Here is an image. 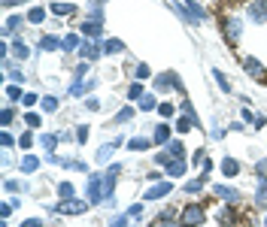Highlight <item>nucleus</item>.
<instances>
[{
	"label": "nucleus",
	"mask_w": 267,
	"mask_h": 227,
	"mask_svg": "<svg viewBox=\"0 0 267 227\" xmlns=\"http://www.w3.org/2000/svg\"><path fill=\"white\" fill-rule=\"evenodd\" d=\"M204 218H207V209L204 206H185V209H179V224L182 227H198L204 224Z\"/></svg>",
	"instance_id": "1"
},
{
	"label": "nucleus",
	"mask_w": 267,
	"mask_h": 227,
	"mask_svg": "<svg viewBox=\"0 0 267 227\" xmlns=\"http://www.w3.org/2000/svg\"><path fill=\"white\" fill-rule=\"evenodd\" d=\"M106 200V191H103V176L100 173H88V203H100Z\"/></svg>",
	"instance_id": "2"
},
{
	"label": "nucleus",
	"mask_w": 267,
	"mask_h": 227,
	"mask_svg": "<svg viewBox=\"0 0 267 227\" xmlns=\"http://www.w3.org/2000/svg\"><path fill=\"white\" fill-rule=\"evenodd\" d=\"M222 30H225V39H228V42H237L240 33H243L240 15H225V18H222Z\"/></svg>",
	"instance_id": "3"
},
{
	"label": "nucleus",
	"mask_w": 267,
	"mask_h": 227,
	"mask_svg": "<svg viewBox=\"0 0 267 227\" xmlns=\"http://www.w3.org/2000/svg\"><path fill=\"white\" fill-rule=\"evenodd\" d=\"M182 9H185V21H195V24H204L210 15H207V9L201 6V3H195V0H185L182 3Z\"/></svg>",
	"instance_id": "4"
},
{
	"label": "nucleus",
	"mask_w": 267,
	"mask_h": 227,
	"mask_svg": "<svg viewBox=\"0 0 267 227\" xmlns=\"http://www.w3.org/2000/svg\"><path fill=\"white\" fill-rule=\"evenodd\" d=\"M85 209H88V203H85V200H76V197H73V200H61V203H58V206H55L52 212H61V215H82Z\"/></svg>",
	"instance_id": "5"
},
{
	"label": "nucleus",
	"mask_w": 267,
	"mask_h": 227,
	"mask_svg": "<svg viewBox=\"0 0 267 227\" xmlns=\"http://www.w3.org/2000/svg\"><path fill=\"white\" fill-rule=\"evenodd\" d=\"M164 88H176V91H185L182 88V79L170 70V73H161V76H155V91H164Z\"/></svg>",
	"instance_id": "6"
},
{
	"label": "nucleus",
	"mask_w": 267,
	"mask_h": 227,
	"mask_svg": "<svg viewBox=\"0 0 267 227\" xmlns=\"http://www.w3.org/2000/svg\"><path fill=\"white\" fill-rule=\"evenodd\" d=\"M170 191H173V182H170V179H161V182H155L152 188H146L143 200H161V197H167Z\"/></svg>",
	"instance_id": "7"
},
{
	"label": "nucleus",
	"mask_w": 267,
	"mask_h": 227,
	"mask_svg": "<svg viewBox=\"0 0 267 227\" xmlns=\"http://www.w3.org/2000/svg\"><path fill=\"white\" fill-rule=\"evenodd\" d=\"M246 15H249L252 21L264 24V21H267V3H264V0H249V3H246Z\"/></svg>",
	"instance_id": "8"
},
{
	"label": "nucleus",
	"mask_w": 267,
	"mask_h": 227,
	"mask_svg": "<svg viewBox=\"0 0 267 227\" xmlns=\"http://www.w3.org/2000/svg\"><path fill=\"white\" fill-rule=\"evenodd\" d=\"M213 194H216V197H222L225 203H234V206L243 200V197H240V191H237V188H231V185H216V188H213Z\"/></svg>",
	"instance_id": "9"
},
{
	"label": "nucleus",
	"mask_w": 267,
	"mask_h": 227,
	"mask_svg": "<svg viewBox=\"0 0 267 227\" xmlns=\"http://www.w3.org/2000/svg\"><path fill=\"white\" fill-rule=\"evenodd\" d=\"M79 55H82V61H97L103 55V46H97L94 39H88V42L79 46Z\"/></svg>",
	"instance_id": "10"
},
{
	"label": "nucleus",
	"mask_w": 267,
	"mask_h": 227,
	"mask_svg": "<svg viewBox=\"0 0 267 227\" xmlns=\"http://www.w3.org/2000/svg\"><path fill=\"white\" fill-rule=\"evenodd\" d=\"M243 67H246V73H249L252 79H264V67H261V61H258V58L246 55V58H243Z\"/></svg>",
	"instance_id": "11"
},
{
	"label": "nucleus",
	"mask_w": 267,
	"mask_h": 227,
	"mask_svg": "<svg viewBox=\"0 0 267 227\" xmlns=\"http://www.w3.org/2000/svg\"><path fill=\"white\" fill-rule=\"evenodd\" d=\"M119 146H122V137H119V140H112V143H106V146H100L94 161H97V164H106V161L112 158V152H119Z\"/></svg>",
	"instance_id": "12"
},
{
	"label": "nucleus",
	"mask_w": 267,
	"mask_h": 227,
	"mask_svg": "<svg viewBox=\"0 0 267 227\" xmlns=\"http://www.w3.org/2000/svg\"><path fill=\"white\" fill-rule=\"evenodd\" d=\"M82 33H85V36H94V39H97V36L103 33V21H94V18H85V21H82Z\"/></svg>",
	"instance_id": "13"
},
{
	"label": "nucleus",
	"mask_w": 267,
	"mask_h": 227,
	"mask_svg": "<svg viewBox=\"0 0 267 227\" xmlns=\"http://www.w3.org/2000/svg\"><path fill=\"white\" fill-rule=\"evenodd\" d=\"M170 133H173L170 124H158L155 133H152V143H155V146H167V143H170Z\"/></svg>",
	"instance_id": "14"
},
{
	"label": "nucleus",
	"mask_w": 267,
	"mask_h": 227,
	"mask_svg": "<svg viewBox=\"0 0 267 227\" xmlns=\"http://www.w3.org/2000/svg\"><path fill=\"white\" fill-rule=\"evenodd\" d=\"M97 88V79H85V82H79V85H70V94L73 97H82V94H88V91H94Z\"/></svg>",
	"instance_id": "15"
},
{
	"label": "nucleus",
	"mask_w": 267,
	"mask_h": 227,
	"mask_svg": "<svg viewBox=\"0 0 267 227\" xmlns=\"http://www.w3.org/2000/svg\"><path fill=\"white\" fill-rule=\"evenodd\" d=\"M204 188H207V179H204V176H198V179H188V182L182 185V191H185L188 197H192V194H201Z\"/></svg>",
	"instance_id": "16"
},
{
	"label": "nucleus",
	"mask_w": 267,
	"mask_h": 227,
	"mask_svg": "<svg viewBox=\"0 0 267 227\" xmlns=\"http://www.w3.org/2000/svg\"><path fill=\"white\" fill-rule=\"evenodd\" d=\"M137 106H140V112H152V109H158V100H155L152 91H146V94L137 100Z\"/></svg>",
	"instance_id": "17"
},
{
	"label": "nucleus",
	"mask_w": 267,
	"mask_h": 227,
	"mask_svg": "<svg viewBox=\"0 0 267 227\" xmlns=\"http://www.w3.org/2000/svg\"><path fill=\"white\" fill-rule=\"evenodd\" d=\"M52 12L55 15H79V6H73V3H52Z\"/></svg>",
	"instance_id": "18"
},
{
	"label": "nucleus",
	"mask_w": 267,
	"mask_h": 227,
	"mask_svg": "<svg viewBox=\"0 0 267 227\" xmlns=\"http://www.w3.org/2000/svg\"><path fill=\"white\" fill-rule=\"evenodd\" d=\"M40 49H43V52H58V49H61V39L52 36V33H46V36H40Z\"/></svg>",
	"instance_id": "19"
},
{
	"label": "nucleus",
	"mask_w": 267,
	"mask_h": 227,
	"mask_svg": "<svg viewBox=\"0 0 267 227\" xmlns=\"http://www.w3.org/2000/svg\"><path fill=\"white\" fill-rule=\"evenodd\" d=\"M167 155L176 158V161H185V146H182L179 140H170V143H167Z\"/></svg>",
	"instance_id": "20"
},
{
	"label": "nucleus",
	"mask_w": 267,
	"mask_h": 227,
	"mask_svg": "<svg viewBox=\"0 0 267 227\" xmlns=\"http://www.w3.org/2000/svg\"><path fill=\"white\" fill-rule=\"evenodd\" d=\"M222 173H225L228 179H234V176H240V164H237L234 158H225V161H222Z\"/></svg>",
	"instance_id": "21"
},
{
	"label": "nucleus",
	"mask_w": 267,
	"mask_h": 227,
	"mask_svg": "<svg viewBox=\"0 0 267 227\" xmlns=\"http://www.w3.org/2000/svg\"><path fill=\"white\" fill-rule=\"evenodd\" d=\"M237 218H240V215H237L234 203H231V206H225V209H219V221H222V224H234Z\"/></svg>",
	"instance_id": "22"
},
{
	"label": "nucleus",
	"mask_w": 267,
	"mask_h": 227,
	"mask_svg": "<svg viewBox=\"0 0 267 227\" xmlns=\"http://www.w3.org/2000/svg\"><path fill=\"white\" fill-rule=\"evenodd\" d=\"M79 46H82L79 33H67V36L61 39V49H64V52H73V49H79Z\"/></svg>",
	"instance_id": "23"
},
{
	"label": "nucleus",
	"mask_w": 267,
	"mask_h": 227,
	"mask_svg": "<svg viewBox=\"0 0 267 227\" xmlns=\"http://www.w3.org/2000/svg\"><path fill=\"white\" fill-rule=\"evenodd\" d=\"M103 52H106V55H119V52H125V42H122L119 36H112V39L103 42Z\"/></svg>",
	"instance_id": "24"
},
{
	"label": "nucleus",
	"mask_w": 267,
	"mask_h": 227,
	"mask_svg": "<svg viewBox=\"0 0 267 227\" xmlns=\"http://www.w3.org/2000/svg\"><path fill=\"white\" fill-rule=\"evenodd\" d=\"M164 170H167V176H185V161H176V158H173Z\"/></svg>",
	"instance_id": "25"
},
{
	"label": "nucleus",
	"mask_w": 267,
	"mask_h": 227,
	"mask_svg": "<svg viewBox=\"0 0 267 227\" xmlns=\"http://www.w3.org/2000/svg\"><path fill=\"white\" fill-rule=\"evenodd\" d=\"M27 21H30V24H43V21H46V9H43V6H33V9L27 12Z\"/></svg>",
	"instance_id": "26"
},
{
	"label": "nucleus",
	"mask_w": 267,
	"mask_h": 227,
	"mask_svg": "<svg viewBox=\"0 0 267 227\" xmlns=\"http://www.w3.org/2000/svg\"><path fill=\"white\" fill-rule=\"evenodd\" d=\"M12 52H15V58H18V61H24V58L30 55V49L21 42V36H18V39H12Z\"/></svg>",
	"instance_id": "27"
},
{
	"label": "nucleus",
	"mask_w": 267,
	"mask_h": 227,
	"mask_svg": "<svg viewBox=\"0 0 267 227\" xmlns=\"http://www.w3.org/2000/svg\"><path fill=\"white\" fill-rule=\"evenodd\" d=\"M88 67H91V64H88V61H82V64H79V67L73 70V82H70V85H79V82H82V79L88 76Z\"/></svg>",
	"instance_id": "28"
},
{
	"label": "nucleus",
	"mask_w": 267,
	"mask_h": 227,
	"mask_svg": "<svg viewBox=\"0 0 267 227\" xmlns=\"http://www.w3.org/2000/svg\"><path fill=\"white\" fill-rule=\"evenodd\" d=\"M40 143H43V149H46V152L52 155V152L58 149V143H61V137H55V133H46V137H43Z\"/></svg>",
	"instance_id": "29"
},
{
	"label": "nucleus",
	"mask_w": 267,
	"mask_h": 227,
	"mask_svg": "<svg viewBox=\"0 0 267 227\" xmlns=\"http://www.w3.org/2000/svg\"><path fill=\"white\" fill-rule=\"evenodd\" d=\"M152 146V140H143V137H137V140H128V149L131 152H146Z\"/></svg>",
	"instance_id": "30"
},
{
	"label": "nucleus",
	"mask_w": 267,
	"mask_h": 227,
	"mask_svg": "<svg viewBox=\"0 0 267 227\" xmlns=\"http://www.w3.org/2000/svg\"><path fill=\"white\" fill-rule=\"evenodd\" d=\"M40 170V161L33 158V155H24V161H21V173H36Z\"/></svg>",
	"instance_id": "31"
},
{
	"label": "nucleus",
	"mask_w": 267,
	"mask_h": 227,
	"mask_svg": "<svg viewBox=\"0 0 267 227\" xmlns=\"http://www.w3.org/2000/svg\"><path fill=\"white\" fill-rule=\"evenodd\" d=\"M73 194H76L73 182H61V185H58V197H61V200H73Z\"/></svg>",
	"instance_id": "32"
},
{
	"label": "nucleus",
	"mask_w": 267,
	"mask_h": 227,
	"mask_svg": "<svg viewBox=\"0 0 267 227\" xmlns=\"http://www.w3.org/2000/svg\"><path fill=\"white\" fill-rule=\"evenodd\" d=\"M264 200H267V179H264V176H258V191H255V203H258V206H264Z\"/></svg>",
	"instance_id": "33"
},
{
	"label": "nucleus",
	"mask_w": 267,
	"mask_h": 227,
	"mask_svg": "<svg viewBox=\"0 0 267 227\" xmlns=\"http://www.w3.org/2000/svg\"><path fill=\"white\" fill-rule=\"evenodd\" d=\"M18 24H21V15H9V18H6V24H3V33L9 36L12 30H18Z\"/></svg>",
	"instance_id": "34"
},
{
	"label": "nucleus",
	"mask_w": 267,
	"mask_h": 227,
	"mask_svg": "<svg viewBox=\"0 0 267 227\" xmlns=\"http://www.w3.org/2000/svg\"><path fill=\"white\" fill-rule=\"evenodd\" d=\"M146 94V88H143V82H134L131 88H128V100H140Z\"/></svg>",
	"instance_id": "35"
},
{
	"label": "nucleus",
	"mask_w": 267,
	"mask_h": 227,
	"mask_svg": "<svg viewBox=\"0 0 267 227\" xmlns=\"http://www.w3.org/2000/svg\"><path fill=\"white\" fill-rule=\"evenodd\" d=\"M134 118V106H125V109H119V115H116V124H128Z\"/></svg>",
	"instance_id": "36"
},
{
	"label": "nucleus",
	"mask_w": 267,
	"mask_h": 227,
	"mask_svg": "<svg viewBox=\"0 0 267 227\" xmlns=\"http://www.w3.org/2000/svg\"><path fill=\"white\" fill-rule=\"evenodd\" d=\"M9 194H18V191H24L27 188V182H15V179H6V185H3Z\"/></svg>",
	"instance_id": "37"
},
{
	"label": "nucleus",
	"mask_w": 267,
	"mask_h": 227,
	"mask_svg": "<svg viewBox=\"0 0 267 227\" xmlns=\"http://www.w3.org/2000/svg\"><path fill=\"white\" fill-rule=\"evenodd\" d=\"M134 76H137V82H143V79H149V76H152V70H149L146 64H137V70H134Z\"/></svg>",
	"instance_id": "38"
},
{
	"label": "nucleus",
	"mask_w": 267,
	"mask_h": 227,
	"mask_svg": "<svg viewBox=\"0 0 267 227\" xmlns=\"http://www.w3.org/2000/svg\"><path fill=\"white\" fill-rule=\"evenodd\" d=\"M40 106H43V112H55V109H58V100H55V97H43Z\"/></svg>",
	"instance_id": "39"
},
{
	"label": "nucleus",
	"mask_w": 267,
	"mask_h": 227,
	"mask_svg": "<svg viewBox=\"0 0 267 227\" xmlns=\"http://www.w3.org/2000/svg\"><path fill=\"white\" fill-rule=\"evenodd\" d=\"M213 76H216V82L222 85V91H231V82L225 79V73H222V70H213Z\"/></svg>",
	"instance_id": "40"
},
{
	"label": "nucleus",
	"mask_w": 267,
	"mask_h": 227,
	"mask_svg": "<svg viewBox=\"0 0 267 227\" xmlns=\"http://www.w3.org/2000/svg\"><path fill=\"white\" fill-rule=\"evenodd\" d=\"M6 97H9V100H18V97H24V94H21V85H15V82H12V85L6 88Z\"/></svg>",
	"instance_id": "41"
},
{
	"label": "nucleus",
	"mask_w": 267,
	"mask_h": 227,
	"mask_svg": "<svg viewBox=\"0 0 267 227\" xmlns=\"http://www.w3.org/2000/svg\"><path fill=\"white\" fill-rule=\"evenodd\" d=\"M24 121H27V127H40L43 124V118L36 112H24Z\"/></svg>",
	"instance_id": "42"
},
{
	"label": "nucleus",
	"mask_w": 267,
	"mask_h": 227,
	"mask_svg": "<svg viewBox=\"0 0 267 227\" xmlns=\"http://www.w3.org/2000/svg\"><path fill=\"white\" fill-rule=\"evenodd\" d=\"M18 146H21V149H30V146H33V133H30V130H24V133L18 137Z\"/></svg>",
	"instance_id": "43"
},
{
	"label": "nucleus",
	"mask_w": 267,
	"mask_h": 227,
	"mask_svg": "<svg viewBox=\"0 0 267 227\" xmlns=\"http://www.w3.org/2000/svg\"><path fill=\"white\" fill-rule=\"evenodd\" d=\"M12 118H15V112H12V109L6 106V109L0 112V121H3V127H9V124H12Z\"/></svg>",
	"instance_id": "44"
},
{
	"label": "nucleus",
	"mask_w": 267,
	"mask_h": 227,
	"mask_svg": "<svg viewBox=\"0 0 267 227\" xmlns=\"http://www.w3.org/2000/svg\"><path fill=\"white\" fill-rule=\"evenodd\" d=\"M88 133H91V130H88V124H79V127H76V143H85V140H88Z\"/></svg>",
	"instance_id": "45"
},
{
	"label": "nucleus",
	"mask_w": 267,
	"mask_h": 227,
	"mask_svg": "<svg viewBox=\"0 0 267 227\" xmlns=\"http://www.w3.org/2000/svg\"><path fill=\"white\" fill-rule=\"evenodd\" d=\"M15 206H18V200H9V203H3V206H0V215H3V218H9Z\"/></svg>",
	"instance_id": "46"
},
{
	"label": "nucleus",
	"mask_w": 267,
	"mask_h": 227,
	"mask_svg": "<svg viewBox=\"0 0 267 227\" xmlns=\"http://www.w3.org/2000/svg\"><path fill=\"white\" fill-rule=\"evenodd\" d=\"M158 112H161V115H164V118H170V115H173V112H176V109H173V106H170V103H158Z\"/></svg>",
	"instance_id": "47"
},
{
	"label": "nucleus",
	"mask_w": 267,
	"mask_h": 227,
	"mask_svg": "<svg viewBox=\"0 0 267 227\" xmlns=\"http://www.w3.org/2000/svg\"><path fill=\"white\" fill-rule=\"evenodd\" d=\"M143 212H146V209H143V203H134V206L128 209V215H131V218H140Z\"/></svg>",
	"instance_id": "48"
},
{
	"label": "nucleus",
	"mask_w": 267,
	"mask_h": 227,
	"mask_svg": "<svg viewBox=\"0 0 267 227\" xmlns=\"http://www.w3.org/2000/svg\"><path fill=\"white\" fill-rule=\"evenodd\" d=\"M152 227H179V224H176L173 218H155V224Z\"/></svg>",
	"instance_id": "49"
},
{
	"label": "nucleus",
	"mask_w": 267,
	"mask_h": 227,
	"mask_svg": "<svg viewBox=\"0 0 267 227\" xmlns=\"http://www.w3.org/2000/svg\"><path fill=\"white\" fill-rule=\"evenodd\" d=\"M9 79H12L15 85H24V73H18V70H9Z\"/></svg>",
	"instance_id": "50"
},
{
	"label": "nucleus",
	"mask_w": 267,
	"mask_h": 227,
	"mask_svg": "<svg viewBox=\"0 0 267 227\" xmlns=\"http://www.w3.org/2000/svg\"><path fill=\"white\" fill-rule=\"evenodd\" d=\"M128 218H131V215H119V218H112V221H109V227H125V224H128Z\"/></svg>",
	"instance_id": "51"
},
{
	"label": "nucleus",
	"mask_w": 267,
	"mask_h": 227,
	"mask_svg": "<svg viewBox=\"0 0 267 227\" xmlns=\"http://www.w3.org/2000/svg\"><path fill=\"white\" fill-rule=\"evenodd\" d=\"M36 100H43V97H36V94H24V97H21V103H24V106H33Z\"/></svg>",
	"instance_id": "52"
},
{
	"label": "nucleus",
	"mask_w": 267,
	"mask_h": 227,
	"mask_svg": "<svg viewBox=\"0 0 267 227\" xmlns=\"http://www.w3.org/2000/svg\"><path fill=\"white\" fill-rule=\"evenodd\" d=\"M176 212H179V209H173V206H167V209H161V215H158V218H173Z\"/></svg>",
	"instance_id": "53"
},
{
	"label": "nucleus",
	"mask_w": 267,
	"mask_h": 227,
	"mask_svg": "<svg viewBox=\"0 0 267 227\" xmlns=\"http://www.w3.org/2000/svg\"><path fill=\"white\" fill-rule=\"evenodd\" d=\"M255 173H258V176H267V161H258V164H255Z\"/></svg>",
	"instance_id": "54"
},
{
	"label": "nucleus",
	"mask_w": 267,
	"mask_h": 227,
	"mask_svg": "<svg viewBox=\"0 0 267 227\" xmlns=\"http://www.w3.org/2000/svg\"><path fill=\"white\" fill-rule=\"evenodd\" d=\"M85 109H91V112H97V109H100V103H97V100L91 97V100H85Z\"/></svg>",
	"instance_id": "55"
},
{
	"label": "nucleus",
	"mask_w": 267,
	"mask_h": 227,
	"mask_svg": "<svg viewBox=\"0 0 267 227\" xmlns=\"http://www.w3.org/2000/svg\"><path fill=\"white\" fill-rule=\"evenodd\" d=\"M0 143H3V146H6V149H9V146H12V143H15V140H12V133H6V130H3V137H0Z\"/></svg>",
	"instance_id": "56"
},
{
	"label": "nucleus",
	"mask_w": 267,
	"mask_h": 227,
	"mask_svg": "<svg viewBox=\"0 0 267 227\" xmlns=\"http://www.w3.org/2000/svg\"><path fill=\"white\" fill-rule=\"evenodd\" d=\"M21 227H43V218H27Z\"/></svg>",
	"instance_id": "57"
},
{
	"label": "nucleus",
	"mask_w": 267,
	"mask_h": 227,
	"mask_svg": "<svg viewBox=\"0 0 267 227\" xmlns=\"http://www.w3.org/2000/svg\"><path fill=\"white\" fill-rule=\"evenodd\" d=\"M3 6H15V3H24V0H0Z\"/></svg>",
	"instance_id": "58"
},
{
	"label": "nucleus",
	"mask_w": 267,
	"mask_h": 227,
	"mask_svg": "<svg viewBox=\"0 0 267 227\" xmlns=\"http://www.w3.org/2000/svg\"><path fill=\"white\" fill-rule=\"evenodd\" d=\"M264 227H267V212H264Z\"/></svg>",
	"instance_id": "59"
},
{
	"label": "nucleus",
	"mask_w": 267,
	"mask_h": 227,
	"mask_svg": "<svg viewBox=\"0 0 267 227\" xmlns=\"http://www.w3.org/2000/svg\"><path fill=\"white\" fill-rule=\"evenodd\" d=\"M97 3H106V0H97Z\"/></svg>",
	"instance_id": "60"
},
{
	"label": "nucleus",
	"mask_w": 267,
	"mask_h": 227,
	"mask_svg": "<svg viewBox=\"0 0 267 227\" xmlns=\"http://www.w3.org/2000/svg\"><path fill=\"white\" fill-rule=\"evenodd\" d=\"M216 3H219V0H216Z\"/></svg>",
	"instance_id": "61"
}]
</instances>
